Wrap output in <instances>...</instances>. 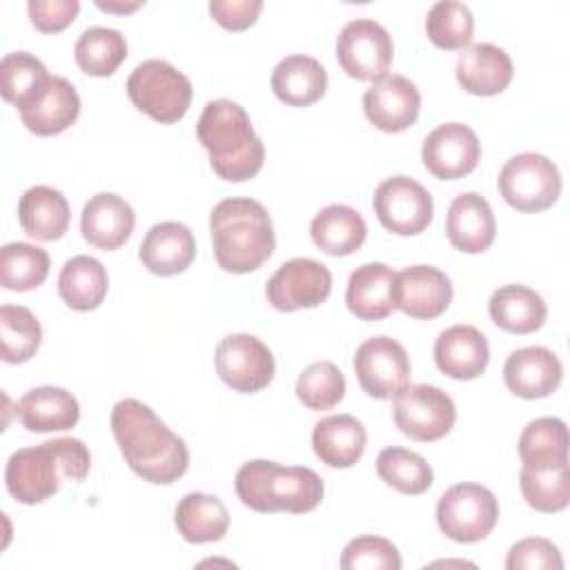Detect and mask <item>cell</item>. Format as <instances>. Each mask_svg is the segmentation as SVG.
<instances>
[{"mask_svg":"<svg viewBox=\"0 0 570 570\" xmlns=\"http://www.w3.org/2000/svg\"><path fill=\"white\" fill-rule=\"evenodd\" d=\"M91 468V454L80 439L60 436L33 448L16 450L4 470L9 494L24 505H36L53 497L62 479L85 481Z\"/></svg>","mask_w":570,"mask_h":570,"instance_id":"2","label":"cell"},{"mask_svg":"<svg viewBox=\"0 0 570 570\" xmlns=\"http://www.w3.org/2000/svg\"><path fill=\"white\" fill-rule=\"evenodd\" d=\"M488 361V341L474 325H452L434 341V363L450 379L472 381L485 372Z\"/></svg>","mask_w":570,"mask_h":570,"instance_id":"22","label":"cell"},{"mask_svg":"<svg viewBox=\"0 0 570 570\" xmlns=\"http://www.w3.org/2000/svg\"><path fill=\"white\" fill-rule=\"evenodd\" d=\"M403 561L392 541L376 534L352 539L341 554L343 570H401Z\"/></svg>","mask_w":570,"mask_h":570,"instance_id":"43","label":"cell"},{"mask_svg":"<svg viewBox=\"0 0 570 570\" xmlns=\"http://www.w3.org/2000/svg\"><path fill=\"white\" fill-rule=\"evenodd\" d=\"M296 396L307 410H330L345 396V376L332 361L309 363L298 374Z\"/></svg>","mask_w":570,"mask_h":570,"instance_id":"42","label":"cell"},{"mask_svg":"<svg viewBox=\"0 0 570 570\" xmlns=\"http://www.w3.org/2000/svg\"><path fill=\"white\" fill-rule=\"evenodd\" d=\"M365 118L385 134H399L412 127L421 111V91L399 73L372 82L363 94Z\"/></svg>","mask_w":570,"mask_h":570,"instance_id":"16","label":"cell"},{"mask_svg":"<svg viewBox=\"0 0 570 570\" xmlns=\"http://www.w3.org/2000/svg\"><path fill=\"white\" fill-rule=\"evenodd\" d=\"M376 472L385 485L412 497L428 492L434 481L430 463L419 452L401 445H392L379 452Z\"/></svg>","mask_w":570,"mask_h":570,"instance_id":"37","label":"cell"},{"mask_svg":"<svg viewBox=\"0 0 570 570\" xmlns=\"http://www.w3.org/2000/svg\"><path fill=\"white\" fill-rule=\"evenodd\" d=\"M519 456L530 468H554L568 463V428L557 416L530 421L519 436Z\"/></svg>","mask_w":570,"mask_h":570,"instance_id":"35","label":"cell"},{"mask_svg":"<svg viewBox=\"0 0 570 570\" xmlns=\"http://www.w3.org/2000/svg\"><path fill=\"white\" fill-rule=\"evenodd\" d=\"M563 379V365L559 356L541 345H528L514 350L503 365L505 387L519 399H546Z\"/></svg>","mask_w":570,"mask_h":570,"instance_id":"18","label":"cell"},{"mask_svg":"<svg viewBox=\"0 0 570 570\" xmlns=\"http://www.w3.org/2000/svg\"><path fill=\"white\" fill-rule=\"evenodd\" d=\"M200 145L212 169L229 183L254 178L265 160V145L256 136L247 111L227 98L209 100L196 122Z\"/></svg>","mask_w":570,"mask_h":570,"instance_id":"4","label":"cell"},{"mask_svg":"<svg viewBox=\"0 0 570 570\" xmlns=\"http://www.w3.org/2000/svg\"><path fill=\"white\" fill-rule=\"evenodd\" d=\"M519 485L525 503L537 512L554 514L570 503V479L568 463L554 468H530L521 465Z\"/></svg>","mask_w":570,"mask_h":570,"instance_id":"39","label":"cell"},{"mask_svg":"<svg viewBox=\"0 0 570 570\" xmlns=\"http://www.w3.org/2000/svg\"><path fill=\"white\" fill-rule=\"evenodd\" d=\"M73 58L87 76L107 78L127 58V40L118 29L89 27L78 36Z\"/></svg>","mask_w":570,"mask_h":570,"instance_id":"36","label":"cell"},{"mask_svg":"<svg viewBox=\"0 0 570 570\" xmlns=\"http://www.w3.org/2000/svg\"><path fill=\"white\" fill-rule=\"evenodd\" d=\"M425 33L439 49L463 51L472 42L474 18L468 4L456 0H439L425 16Z\"/></svg>","mask_w":570,"mask_h":570,"instance_id":"41","label":"cell"},{"mask_svg":"<svg viewBox=\"0 0 570 570\" xmlns=\"http://www.w3.org/2000/svg\"><path fill=\"white\" fill-rule=\"evenodd\" d=\"M332 292V272L314 258H292L267 281L265 294L274 309L296 312L318 307Z\"/></svg>","mask_w":570,"mask_h":570,"instance_id":"14","label":"cell"},{"mask_svg":"<svg viewBox=\"0 0 570 570\" xmlns=\"http://www.w3.org/2000/svg\"><path fill=\"white\" fill-rule=\"evenodd\" d=\"M0 343L4 363H27L42 343V327L36 314L22 305H2Z\"/></svg>","mask_w":570,"mask_h":570,"instance_id":"40","label":"cell"},{"mask_svg":"<svg viewBox=\"0 0 570 570\" xmlns=\"http://www.w3.org/2000/svg\"><path fill=\"white\" fill-rule=\"evenodd\" d=\"M481 158L476 134L463 122H443L434 127L421 147L425 169L439 180H456L472 174Z\"/></svg>","mask_w":570,"mask_h":570,"instance_id":"15","label":"cell"},{"mask_svg":"<svg viewBox=\"0 0 570 570\" xmlns=\"http://www.w3.org/2000/svg\"><path fill=\"white\" fill-rule=\"evenodd\" d=\"M392 399L396 428L414 441H439L454 428V401L436 385L410 383L403 385Z\"/></svg>","mask_w":570,"mask_h":570,"instance_id":"9","label":"cell"},{"mask_svg":"<svg viewBox=\"0 0 570 570\" xmlns=\"http://www.w3.org/2000/svg\"><path fill=\"white\" fill-rule=\"evenodd\" d=\"M136 225V214L131 205L111 191H100L91 196L80 214L82 238L102 252H114L122 247Z\"/></svg>","mask_w":570,"mask_h":570,"instance_id":"19","label":"cell"},{"mask_svg":"<svg viewBox=\"0 0 570 570\" xmlns=\"http://www.w3.org/2000/svg\"><path fill=\"white\" fill-rule=\"evenodd\" d=\"M261 9H263L261 0H212L209 2L212 18L229 31H243L252 27Z\"/></svg>","mask_w":570,"mask_h":570,"instance_id":"46","label":"cell"},{"mask_svg":"<svg viewBox=\"0 0 570 570\" xmlns=\"http://www.w3.org/2000/svg\"><path fill=\"white\" fill-rule=\"evenodd\" d=\"M325 89L327 71L312 56H285L272 71V91L289 107H309L325 96Z\"/></svg>","mask_w":570,"mask_h":570,"instance_id":"27","label":"cell"},{"mask_svg":"<svg viewBox=\"0 0 570 570\" xmlns=\"http://www.w3.org/2000/svg\"><path fill=\"white\" fill-rule=\"evenodd\" d=\"M31 24L42 33H58L73 22L80 11L78 0H29Z\"/></svg>","mask_w":570,"mask_h":570,"instance_id":"45","label":"cell"},{"mask_svg":"<svg viewBox=\"0 0 570 570\" xmlns=\"http://www.w3.org/2000/svg\"><path fill=\"white\" fill-rule=\"evenodd\" d=\"M394 58L392 36L372 18L350 20L336 38V60L356 80H381Z\"/></svg>","mask_w":570,"mask_h":570,"instance_id":"10","label":"cell"},{"mask_svg":"<svg viewBox=\"0 0 570 570\" xmlns=\"http://www.w3.org/2000/svg\"><path fill=\"white\" fill-rule=\"evenodd\" d=\"M142 2H96L98 9L102 11H111V13H129V11H136Z\"/></svg>","mask_w":570,"mask_h":570,"instance_id":"47","label":"cell"},{"mask_svg":"<svg viewBox=\"0 0 570 570\" xmlns=\"http://www.w3.org/2000/svg\"><path fill=\"white\" fill-rule=\"evenodd\" d=\"M379 223L399 236H416L432 223L434 203L430 191L410 176L385 178L372 196Z\"/></svg>","mask_w":570,"mask_h":570,"instance_id":"11","label":"cell"},{"mask_svg":"<svg viewBox=\"0 0 570 570\" xmlns=\"http://www.w3.org/2000/svg\"><path fill=\"white\" fill-rule=\"evenodd\" d=\"M354 372L363 392L372 399H392L410 379V356L405 347L381 334L363 341L354 352Z\"/></svg>","mask_w":570,"mask_h":570,"instance_id":"13","label":"cell"},{"mask_svg":"<svg viewBox=\"0 0 570 570\" xmlns=\"http://www.w3.org/2000/svg\"><path fill=\"white\" fill-rule=\"evenodd\" d=\"M51 78L47 67L29 51H11L0 60V94L20 114L47 94Z\"/></svg>","mask_w":570,"mask_h":570,"instance_id":"31","label":"cell"},{"mask_svg":"<svg viewBox=\"0 0 570 570\" xmlns=\"http://www.w3.org/2000/svg\"><path fill=\"white\" fill-rule=\"evenodd\" d=\"M365 425L352 414H330L314 423V454L330 468H352L365 452Z\"/></svg>","mask_w":570,"mask_h":570,"instance_id":"25","label":"cell"},{"mask_svg":"<svg viewBox=\"0 0 570 570\" xmlns=\"http://www.w3.org/2000/svg\"><path fill=\"white\" fill-rule=\"evenodd\" d=\"M109 425L125 463L140 479L169 485L187 472V443L174 434L149 405L136 399H122L111 407Z\"/></svg>","mask_w":570,"mask_h":570,"instance_id":"1","label":"cell"},{"mask_svg":"<svg viewBox=\"0 0 570 570\" xmlns=\"http://www.w3.org/2000/svg\"><path fill=\"white\" fill-rule=\"evenodd\" d=\"M80 114V96L76 87L62 78L53 76L47 94L27 111L20 114L22 125L36 136H56L69 129Z\"/></svg>","mask_w":570,"mask_h":570,"instance_id":"34","label":"cell"},{"mask_svg":"<svg viewBox=\"0 0 570 570\" xmlns=\"http://www.w3.org/2000/svg\"><path fill=\"white\" fill-rule=\"evenodd\" d=\"M196 256V238L185 223L165 220L149 227L145 234L138 258L156 276L183 274Z\"/></svg>","mask_w":570,"mask_h":570,"instance_id":"23","label":"cell"},{"mask_svg":"<svg viewBox=\"0 0 570 570\" xmlns=\"http://www.w3.org/2000/svg\"><path fill=\"white\" fill-rule=\"evenodd\" d=\"M174 523L185 541L212 543L227 534L229 512L225 503L214 494L187 492L174 510Z\"/></svg>","mask_w":570,"mask_h":570,"instance_id":"33","label":"cell"},{"mask_svg":"<svg viewBox=\"0 0 570 570\" xmlns=\"http://www.w3.org/2000/svg\"><path fill=\"white\" fill-rule=\"evenodd\" d=\"M274 370L272 350L254 334H227L216 345V372L236 392H261L272 383Z\"/></svg>","mask_w":570,"mask_h":570,"instance_id":"12","label":"cell"},{"mask_svg":"<svg viewBox=\"0 0 570 570\" xmlns=\"http://www.w3.org/2000/svg\"><path fill=\"white\" fill-rule=\"evenodd\" d=\"M497 183L503 200L523 214L548 209L559 200L563 187L559 167L548 156L534 151L505 160Z\"/></svg>","mask_w":570,"mask_h":570,"instance_id":"7","label":"cell"},{"mask_svg":"<svg viewBox=\"0 0 570 570\" xmlns=\"http://www.w3.org/2000/svg\"><path fill=\"white\" fill-rule=\"evenodd\" d=\"M499 521V501L481 483L463 481L448 488L436 503L439 530L456 543L483 541Z\"/></svg>","mask_w":570,"mask_h":570,"instance_id":"8","label":"cell"},{"mask_svg":"<svg viewBox=\"0 0 570 570\" xmlns=\"http://www.w3.org/2000/svg\"><path fill=\"white\" fill-rule=\"evenodd\" d=\"M488 312L497 327L512 334H530L546 323L548 305L539 292L512 283L492 292Z\"/></svg>","mask_w":570,"mask_h":570,"instance_id":"30","label":"cell"},{"mask_svg":"<svg viewBox=\"0 0 570 570\" xmlns=\"http://www.w3.org/2000/svg\"><path fill=\"white\" fill-rule=\"evenodd\" d=\"M16 414L29 432H65L78 423L80 405L65 387L40 385L22 394Z\"/></svg>","mask_w":570,"mask_h":570,"instance_id":"26","label":"cell"},{"mask_svg":"<svg viewBox=\"0 0 570 570\" xmlns=\"http://www.w3.org/2000/svg\"><path fill=\"white\" fill-rule=\"evenodd\" d=\"M445 234L452 247L463 254H481L490 249L497 236V220L490 203L476 191L459 194L448 207Z\"/></svg>","mask_w":570,"mask_h":570,"instance_id":"20","label":"cell"},{"mask_svg":"<svg viewBox=\"0 0 570 570\" xmlns=\"http://www.w3.org/2000/svg\"><path fill=\"white\" fill-rule=\"evenodd\" d=\"M512 76V58L492 42H476L459 53L456 80L472 96H497L508 89Z\"/></svg>","mask_w":570,"mask_h":570,"instance_id":"24","label":"cell"},{"mask_svg":"<svg viewBox=\"0 0 570 570\" xmlns=\"http://www.w3.org/2000/svg\"><path fill=\"white\" fill-rule=\"evenodd\" d=\"M314 245L327 256H350L367 238L365 218L350 205H327L309 223Z\"/></svg>","mask_w":570,"mask_h":570,"instance_id":"29","label":"cell"},{"mask_svg":"<svg viewBox=\"0 0 570 570\" xmlns=\"http://www.w3.org/2000/svg\"><path fill=\"white\" fill-rule=\"evenodd\" d=\"M69 203L65 194L49 185L29 187L18 203L20 227L36 240H58L69 227Z\"/></svg>","mask_w":570,"mask_h":570,"instance_id":"28","label":"cell"},{"mask_svg":"<svg viewBox=\"0 0 570 570\" xmlns=\"http://www.w3.org/2000/svg\"><path fill=\"white\" fill-rule=\"evenodd\" d=\"M236 494L243 505L256 512L314 510L325 494L323 479L305 465H278L267 459H254L236 472Z\"/></svg>","mask_w":570,"mask_h":570,"instance_id":"5","label":"cell"},{"mask_svg":"<svg viewBox=\"0 0 570 570\" xmlns=\"http://www.w3.org/2000/svg\"><path fill=\"white\" fill-rule=\"evenodd\" d=\"M49 254L31 243H7L0 249V283L11 292H29L49 276Z\"/></svg>","mask_w":570,"mask_h":570,"instance_id":"38","label":"cell"},{"mask_svg":"<svg viewBox=\"0 0 570 570\" xmlns=\"http://www.w3.org/2000/svg\"><path fill=\"white\" fill-rule=\"evenodd\" d=\"M214 258L220 269L249 274L258 269L276 247L267 209L254 198H225L209 214Z\"/></svg>","mask_w":570,"mask_h":570,"instance_id":"3","label":"cell"},{"mask_svg":"<svg viewBox=\"0 0 570 570\" xmlns=\"http://www.w3.org/2000/svg\"><path fill=\"white\" fill-rule=\"evenodd\" d=\"M125 89L134 107L160 125L185 118L194 94L189 78L160 58L136 65Z\"/></svg>","mask_w":570,"mask_h":570,"instance_id":"6","label":"cell"},{"mask_svg":"<svg viewBox=\"0 0 570 570\" xmlns=\"http://www.w3.org/2000/svg\"><path fill=\"white\" fill-rule=\"evenodd\" d=\"M508 570H561L563 559L559 548L543 537H525L517 541L505 557Z\"/></svg>","mask_w":570,"mask_h":570,"instance_id":"44","label":"cell"},{"mask_svg":"<svg viewBox=\"0 0 570 570\" xmlns=\"http://www.w3.org/2000/svg\"><path fill=\"white\" fill-rule=\"evenodd\" d=\"M347 309L361 321H381L396 309V272L385 263H363L345 289Z\"/></svg>","mask_w":570,"mask_h":570,"instance_id":"21","label":"cell"},{"mask_svg":"<svg viewBox=\"0 0 570 570\" xmlns=\"http://www.w3.org/2000/svg\"><path fill=\"white\" fill-rule=\"evenodd\" d=\"M452 296V281L434 265H412L396 272V309L412 318L441 316Z\"/></svg>","mask_w":570,"mask_h":570,"instance_id":"17","label":"cell"},{"mask_svg":"<svg viewBox=\"0 0 570 570\" xmlns=\"http://www.w3.org/2000/svg\"><path fill=\"white\" fill-rule=\"evenodd\" d=\"M109 289V276L105 265L87 254L65 261L58 274V294L67 307L76 312H91L100 307Z\"/></svg>","mask_w":570,"mask_h":570,"instance_id":"32","label":"cell"}]
</instances>
